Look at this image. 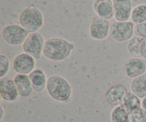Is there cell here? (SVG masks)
Listing matches in <instances>:
<instances>
[{
    "instance_id": "cell-6",
    "label": "cell",
    "mask_w": 146,
    "mask_h": 122,
    "mask_svg": "<svg viewBox=\"0 0 146 122\" xmlns=\"http://www.w3.org/2000/svg\"><path fill=\"white\" fill-rule=\"evenodd\" d=\"M45 41L40 33H30L22 44L23 51L31 55L36 60L39 59L43 55Z\"/></svg>"
},
{
    "instance_id": "cell-7",
    "label": "cell",
    "mask_w": 146,
    "mask_h": 122,
    "mask_svg": "<svg viewBox=\"0 0 146 122\" xmlns=\"http://www.w3.org/2000/svg\"><path fill=\"white\" fill-rule=\"evenodd\" d=\"M121 69L125 77L133 79L146 73V59L131 57L123 63Z\"/></svg>"
},
{
    "instance_id": "cell-23",
    "label": "cell",
    "mask_w": 146,
    "mask_h": 122,
    "mask_svg": "<svg viewBox=\"0 0 146 122\" xmlns=\"http://www.w3.org/2000/svg\"><path fill=\"white\" fill-rule=\"evenodd\" d=\"M134 33L137 37L144 39L146 38V22L135 24Z\"/></svg>"
},
{
    "instance_id": "cell-9",
    "label": "cell",
    "mask_w": 146,
    "mask_h": 122,
    "mask_svg": "<svg viewBox=\"0 0 146 122\" xmlns=\"http://www.w3.org/2000/svg\"><path fill=\"white\" fill-rule=\"evenodd\" d=\"M111 24L109 21L99 17L93 19L89 27V33L91 38L97 41L106 39L109 36Z\"/></svg>"
},
{
    "instance_id": "cell-5",
    "label": "cell",
    "mask_w": 146,
    "mask_h": 122,
    "mask_svg": "<svg viewBox=\"0 0 146 122\" xmlns=\"http://www.w3.org/2000/svg\"><path fill=\"white\" fill-rule=\"evenodd\" d=\"M135 24L132 21H115L111 24L109 37L117 42H125L133 37Z\"/></svg>"
},
{
    "instance_id": "cell-3",
    "label": "cell",
    "mask_w": 146,
    "mask_h": 122,
    "mask_svg": "<svg viewBox=\"0 0 146 122\" xmlns=\"http://www.w3.org/2000/svg\"><path fill=\"white\" fill-rule=\"evenodd\" d=\"M19 21L29 33L38 32L44 25V18L42 12L37 7L31 5L26 7L19 16Z\"/></svg>"
},
{
    "instance_id": "cell-15",
    "label": "cell",
    "mask_w": 146,
    "mask_h": 122,
    "mask_svg": "<svg viewBox=\"0 0 146 122\" xmlns=\"http://www.w3.org/2000/svg\"><path fill=\"white\" fill-rule=\"evenodd\" d=\"M33 89L36 94L43 92L46 89L48 79L44 70L41 69H35L29 75Z\"/></svg>"
},
{
    "instance_id": "cell-12",
    "label": "cell",
    "mask_w": 146,
    "mask_h": 122,
    "mask_svg": "<svg viewBox=\"0 0 146 122\" xmlns=\"http://www.w3.org/2000/svg\"><path fill=\"white\" fill-rule=\"evenodd\" d=\"M114 19L117 21H128L131 19L133 11L131 0H113Z\"/></svg>"
},
{
    "instance_id": "cell-13",
    "label": "cell",
    "mask_w": 146,
    "mask_h": 122,
    "mask_svg": "<svg viewBox=\"0 0 146 122\" xmlns=\"http://www.w3.org/2000/svg\"><path fill=\"white\" fill-rule=\"evenodd\" d=\"M14 80L20 97L27 98L34 95L35 91L33 89L29 75L17 74L14 77Z\"/></svg>"
},
{
    "instance_id": "cell-22",
    "label": "cell",
    "mask_w": 146,
    "mask_h": 122,
    "mask_svg": "<svg viewBox=\"0 0 146 122\" xmlns=\"http://www.w3.org/2000/svg\"><path fill=\"white\" fill-rule=\"evenodd\" d=\"M9 59L4 54H0V79L7 77V74L10 70Z\"/></svg>"
},
{
    "instance_id": "cell-21",
    "label": "cell",
    "mask_w": 146,
    "mask_h": 122,
    "mask_svg": "<svg viewBox=\"0 0 146 122\" xmlns=\"http://www.w3.org/2000/svg\"><path fill=\"white\" fill-rule=\"evenodd\" d=\"M129 122H146V111L142 107L129 114Z\"/></svg>"
},
{
    "instance_id": "cell-10",
    "label": "cell",
    "mask_w": 146,
    "mask_h": 122,
    "mask_svg": "<svg viewBox=\"0 0 146 122\" xmlns=\"http://www.w3.org/2000/svg\"><path fill=\"white\" fill-rule=\"evenodd\" d=\"M1 99L7 102H14L20 97L14 79L5 77L0 79Z\"/></svg>"
},
{
    "instance_id": "cell-4",
    "label": "cell",
    "mask_w": 146,
    "mask_h": 122,
    "mask_svg": "<svg viewBox=\"0 0 146 122\" xmlns=\"http://www.w3.org/2000/svg\"><path fill=\"white\" fill-rule=\"evenodd\" d=\"M29 34L20 24H11L4 27L1 31V37L9 45L19 47L24 44Z\"/></svg>"
},
{
    "instance_id": "cell-26",
    "label": "cell",
    "mask_w": 146,
    "mask_h": 122,
    "mask_svg": "<svg viewBox=\"0 0 146 122\" xmlns=\"http://www.w3.org/2000/svg\"><path fill=\"white\" fill-rule=\"evenodd\" d=\"M142 107L146 111V97H144L142 100Z\"/></svg>"
},
{
    "instance_id": "cell-17",
    "label": "cell",
    "mask_w": 146,
    "mask_h": 122,
    "mask_svg": "<svg viewBox=\"0 0 146 122\" xmlns=\"http://www.w3.org/2000/svg\"><path fill=\"white\" fill-rule=\"evenodd\" d=\"M121 105L130 114L136 109L142 107V101H141V99L132 91H128L124 97Z\"/></svg>"
},
{
    "instance_id": "cell-14",
    "label": "cell",
    "mask_w": 146,
    "mask_h": 122,
    "mask_svg": "<svg viewBox=\"0 0 146 122\" xmlns=\"http://www.w3.org/2000/svg\"><path fill=\"white\" fill-rule=\"evenodd\" d=\"M93 7L98 17L108 20L114 18L113 0H95Z\"/></svg>"
},
{
    "instance_id": "cell-18",
    "label": "cell",
    "mask_w": 146,
    "mask_h": 122,
    "mask_svg": "<svg viewBox=\"0 0 146 122\" xmlns=\"http://www.w3.org/2000/svg\"><path fill=\"white\" fill-rule=\"evenodd\" d=\"M131 19L135 24L146 22V4H139L134 7L131 13Z\"/></svg>"
},
{
    "instance_id": "cell-11",
    "label": "cell",
    "mask_w": 146,
    "mask_h": 122,
    "mask_svg": "<svg viewBox=\"0 0 146 122\" xmlns=\"http://www.w3.org/2000/svg\"><path fill=\"white\" fill-rule=\"evenodd\" d=\"M128 91V88L125 86L115 84L107 90L104 95V100L108 105L114 108L122 104L124 97Z\"/></svg>"
},
{
    "instance_id": "cell-20",
    "label": "cell",
    "mask_w": 146,
    "mask_h": 122,
    "mask_svg": "<svg viewBox=\"0 0 146 122\" xmlns=\"http://www.w3.org/2000/svg\"><path fill=\"white\" fill-rule=\"evenodd\" d=\"M143 41V38L139 37H133L131 39L128 41L127 44V50L128 51V54L133 57H139L141 56L140 53V48H141V44Z\"/></svg>"
},
{
    "instance_id": "cell-24",
    "label": "cell",
    "mask_w": 146,
    "mask_h": 122,
    "mask_svg": "<svg viewBox=\"0 0 146 122\" xmlns=\"http://www.w3.org/2000/svg\"><path fill=\"white\" fill-rule=\"evenodd\" d=\"M140 53H141V57L146 59V38L143 39L140 48Z\"/></svg>"
},
{
    "instance_id": "cell-1",
    "label": "cell",
    "mask_w": 146,
    "mask_h": 122,
    "mask_svg": "<svg viewBox=\"0 0 146 122\" xmlns=\"http://www.w3.org/2000/svg\"><path fill=\"white\" fill-rule=\"evenodd\" d=\"M75 49L71 41L61 37H51L46 40L43 56L52 61L61 62L66 60Z\"/></svg>"
},
{
    "instance_id": "cell-2",
    "label": "cell",
    "mask_w": 146,
    "mask_h": 122,
    "mask_svg": "<svg viewBox=\"0 0 146 122\" xmlns=\"http://www.w3.org/2000/svg\"><path fill=\"white\" fill-rule=\"evenodd\" d=\"M46 89L49 97L57 102L67 103L72 97V86L66 79L59 75L48 77Z\"/></svg>"
},
{
    "instance_id": "cell-8",
    "label": "cell",
    "mask_w": 146,
    "mask_h": 122,
    "mask_svg": "<svg viewBox=\"0 0 146 122\" xmlns=\"http://www.w3.org/2000/svg\"><path fill=\"white\" fill-rule=\"evenodd\" d=\"M12 67L17 74L29 75L35 69L36 59L27 53H20L13 60Z\"/></svg>"
},
{
    "instance_id": "cell-16",
    "label": "cell",
    "mask_w": 146,
    "mask_h": 122,
    "mask_svg": "<svg viewBox=\"0 0 146 122\" xmlns=\"http://www.w3.org/2000/svg\"><path fill=\"white\" fill-rule=\"evenodd\" d=\"M131 89L140 99H143L146 97V73L132 80Z\"/></svg>"
},
{
    "instance_id": "cell-19",
    "label": "cell",
    "mask_w": 146,
    "mask_h": 122,
    "mask_svg": "<svg viewBox=\"0 0 146 122\" xmlns=\"http://www.w3.org/2000/svg\"><path fill=\"white\" fill-rule=\"evenodd\" d=\"M111 122H129V113L122 105L113 109L111 113Z\"/></svg>"
},
{
    "instance_id": "cell-25",
    "label": "cell",
    "mask_w": 146,
    "mask_h": 122,
    "mask_svg": "<svg viewBox=\"0 0 146 122\" xmlns=\"http://www.w3.org/2000/svg\"><path fill=\"white\" fill-rule=\"evenodd\" d=\"M0 121H2L3 119H4V114H5V113H4V107L2 106V104H1V106H0Z\"/></svg>"
}]
</instances>
